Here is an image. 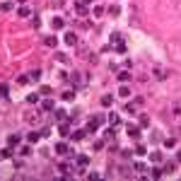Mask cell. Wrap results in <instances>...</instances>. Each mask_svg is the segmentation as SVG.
<instances>
[{
	"label": "cell",
	"instance_id": "obj_9",
	"mask_svg": "<svg viewBox=\"0 0 181 181\" xmlns=\"http://www.w3.org/2000/svg\"><path fill=\"white\" fill-rule=\"evenodd\" d=\"M85 135H87V131H75V133H72V140L77 142V140H82Z\"/></svg>",
	"mask_w": 181,
	"mask_h": 181
},
{
	"label": "cell",
	"instance_id": "obj_22",
	"mask_svg": "<svg viewBox=\"0 0 181 181\" xmlns=\"http://www.w3.org/2000/svg\"><path fill=\"white\" fill-rule=\"evenodd\" d=\"M56 61H58V63H68V56H65V53H58Z\"/></svg>",
	"mask_w": 181,
	"mask_h": 181
},
{
	"label": "cell",
	"instance_id": "obj_1",
	"mask_svg": "<svg viewBox=\"0 0 181 181\" xmlns=\"http://www.w3.org/2000/svg\"><path fill=\"white\" fill-rule=\"evenodd\" d=\"M101 121H104L101 116H94V118H89V123H87V128H85V131H87V133H92V131H97Z\"/></svg>",
	"mask_w": 181,
	"mask_h": 181
},
{
	"label": "cell",
	"instance_id": "obj_12",
	"mask_svg": "<svg viewBox=\"0 0 181 181\" xmlns=\"http://www.w3.org/2000/svg\"><path fill=\"white\" fill-rule=\"evenodd\" d=\"M72 97H75V92H72V89H68V92H63V99H65V101H72Z\"/></svg>",
	"mask_w": 181,
	"mask_h": 181
},
{
	"label": "cell",
	"instance_id": "obj_29",
	"mask_svg": "<svg viewBox=\"0 0 181 181\" xmlns=\"http://www.w3.org/2000/svg\"><path fill=\"white\" fill-rule=\"evenodd\" d=\"M0 97H7V85H0Z\"/></svg>",
	"mask_w": 181,
	"mask_h": 181
},
{
	"label": "cell",
	"instance_id": "obj_27",
	"mask_svg": "<svg viewBox=\"0 0 181 181\" xmlns=\"http://www.w3.org/2000/svg\"><path fill=\"white\" fill-rule=\"evenodd\" d=\"M128 135H131V138H138V128H133V126H131V128H128Z\"/></svg>",
	"mask_w": 181,
	"mask_h": 181
},
{
	"label": "cell",
	"instance_id": "obj_3",
	"mask_svg": "<svg viewBox=\"0 0 181 181\" xmlns=\"http://www.w3.org/2000/svg\"><path fill=\"white\" fill-rule=\"evenodd\" d=\"M20 145V135H10L7 138V147H17Z\"/></svg>",
	"mask_w": 181,
	"mask_h": 181
},
{
	"label": "cell",
	"instance_id": "obj_31",
	"mask_svg": "<svg viewBox=\"0 0 181 181\" xmlns=\"http://www.w3.org/2000/svg\"><path fill=\"white\" fill-rule=\"evenodd\" d=\"M39 140V133H29V142H36Z\"/></svg>",
	"mask_w": 181,
	"mask_h": 181
},
{
	"label": "cell",
	"instance_id": "obj_24",
	"mask_svg": "<svg viewBox=\"0 0 181 181\" xmlns=\"http://www.w3.org/2000/svg\"><path fill=\"white\" fill-rule=\"evenodd\" d=\"M140 126H142V128H145V126H150V118L147 116H140Z\"/></svg>",
	"mask_w": 181,
	"mask_h": 181
},
{
	"label": "cell",
	"instance_id": "obj_13",
	"mask_svg": "<svg viewBox=\"0 0 181 181\" xmlns=\"http://www.w3.org/2000/svg\"><path fill=\"white\" fill-rule=\"evenodd\" d=\"M109 123H111V126H118V114H109Z\"/></svg>",
	"mask_w": 181,
	"mask_h": 181
},
{
	"label": "cell",
	"instance_id": "obj_19",
	"mask_svg": "<svg viewBox=\"0 0 181 181\" xmlns=\"http://www.w3.org/2000/svg\"><path fill=\"white\" fill-rule=\"evenodd\" d=\"M133 169H135V172H145V162H135Z\"/></svg>",
	"mask_w": 181,
	"mask_h": 181
},
{
	"label": "cell",
	"instance_id": "obj_17",
	"mask_svg": "<svg viewBox=\"0 0 181 181\" xmlns=\"http://www.w3.org/2000/svg\"><path fill=\"white\" fill-rule=\"evenodd\" d=\"M164 147H176V140H174V138H167V140H164Z\"/></svg>",
	"mask_w": 181,
	"mask_h": 181
},
{
	"label": "cell",
	"instance_id": "obj_6",
	"mask_svg": "<svg viewBox=\"0 0 181 181\" xmlns=\"http://www.w3.org/2000/svg\"><path fill=\"white\" fill-rule=\"evenodd\" d=\"M63 17H53V29H63Z\"/></svg>",
	"mask_w": 181,
	"mask_h": 181
},
{
	"label": "cell",
	"instance_id": "obj_10",
	"mask_svg": "<svg viewBox=\"0 0 181 181\" xmlns=\"http://www.w3.org/2000/svg\"><path fill=\"white\" fill-rule=\"evenodd\" d=\"M41 109H44V111H53V101H51V99H46V101L41 104Z\"/></svg>",
	"mask_w": 181,
	"mask_h": 181
},
{
	"label": "cell",
	"instance_id": "obj_5",
	"mask_svg": "<svg viewBox=\"0 0 181 181\" xmlns=\"http://www.w3.org/2000/svg\"><path fill=\"white\" fill-rule=\"evenodd\" d=\"M77 15H87V3L85 0H77Z\"/></svg>",
	"mask_w": 181,
	"mask_h": 181
},
{
	"label": "cell",
	"instance_id": "obj_4",
	"mask_svg": "<svg viewBox=\"0 0 181 181\" xmlns=\"http://www.w3.org/2000/svg\"><path fill=\"white\" fill-rule=\"evenodd\" d=\"M58 133H61V135H68V133H70V123H68V121L58 126Z\"/></svg>",
	"mask_w": 181,
	"mask_h": 181
},
{
	"label": "cell",
	"instance_id": "obj_23",
	"mask_svg": "<svg viewBox=\"0 0 181 181\" xmlns=\"http://www.w3.org/2000/svg\"><path fill=\"white\" fill-rule=\"evenodd\" d=\"M27 101H29V104H36V101H39V94H29Z\"/></svg>",
	"mask_w": 181,
	"mask_h": 181
},
{
	"label": "cell",
	"instance_id": "obj_30",
	"mask_svg": "<svg viewBox=\"0 0 181 181\" xmlns=\"http://www.w3.org/2000/svg\"><path fill=\"white\" fill-rule=\"evenodd\" d=\"M128 77H131L128 72H118V80H121V82H126V80H128Z\"/></svg>",
	"mask_w": 181,
	"mask_h": 181
},
{
	"label": "cell",
	"instance_id": "obj_28",
	"mask_svg": "<svg viewBox=\"0 0 181 181\" xmlns=\"http://www.w3.org/2000/svg\"><path fill=\"white\" fill-rule=\"evenodd\" d=\"M46 44L48 46H56V36H46Z\"/></svg>",
	"mask_w": 181,
	"mask_h": 181
},
{
	"label": "cell",
	"instance_id": "obj_18",
	"mask_svg": "<svg viewBox=\"0 0 181 181\" xmlns=\"http://www.w3.org/2000/svg\"><path fill=\"white\" fill-rule=\"evenodd\" d=\"M56 152H58V155H65V152H68V147L61 142V145H56Z\"/></svg>",
	"mask_w": 181,
	"mask_h": 181
},
{
	"label": "cell",
	"instance_id": "obj_8",
	"mask_svg": "<svg viewBox=\"0 0 181 181\" xmlns=\"http://www.w3.org/2000/svg\"><path fill=\"white\" fill-rule=\"evenodd\" d=\"M87 164H89V157L80 155V157H77V167H87Z\"/></svg>",
	"mask_w": 181,
	"mask_h": 181
},
{
	"label": "cell",
	"instance_id": "obj_16",
	"mask_svg": "<svg viewBox=\"0 0 181 181\" xmlns=\"http://www.w3.org/2000/svg\"><path fill=\"white\" fill-rule=\"evenodd\" d=\"M150 174H152V179H159V176H162V174H164V172H162V169H159V167H155V169H152V172H150Z\"/></svg>",
	"mask_w": 181,
	"mask_h": 181
},
{
	"label": "cell",
	"instance_id": "obj_26",
	"mask_svg": "<svg viewBox=\"0 0 181 181\" xmlns=\"http://www.w3.org/2000/svg\"><path fill=\"white\" fill-rule=\"evenodd\" d=\"M56 118H58V121L65 118V111H63V109H56Z\"/></svg>",
	"mask_w": 181,
	"mask_h": 181
},
{
	"label": "cell",
	"instance_id": "obj_15",
	"mask_svg": "<svg viewBox=\"0 0 181 181\" xmlns=\"http://www.w3.org/2000/svg\"><path fill=\"white\" fill-rule=\"evenodd\" d=\"M118 94H121V97H131V89H128V87H123V85H121V89H118Z\"/></svg>",
	"mask_w": 181,
	"mask_h": 181
},
{
	"label": "cell",
	"instance_id": "obj_14",
	"mask_svg": "<svg viewBox=\"0 0 181 181\" xmlns=\"http://www.w3.org/2000/svg\"><path fill=\"white\" fill-rule=\"evenodd\" d=\"M174 169H176V164H174V162H169V164H167V167H164V169H162V172H164V174H172V172H174Z\"/></svg>",
	"mask_w": 181,
	"mask_h": 181
},
{
	"label": "cell",
	"instance_id": "obj_2",
	"mask_svg": "<svg viewBox=\"0 0 181 181\" xmlns=\"http://www.w3.org/2000/svg\"><path fill=\"white\" fill-rule=\"evenodd\" d=\"M65 44H70V46H72V44H77V36L72 34V31H65Z\"/></svg>",
	"mask_w": 181,
	"mask_h": 181
},
{
	"label": "cell",
	"instance_id": "obj_11",
	"mask_svg": "<svg viewBox=\"0 0 181 181\" xmlns=\"http://www.w3.org/2000/svg\"><path fill=\"white\" fill-rule=\"evenodd\" d=\"M12 157V150L7 147V150H0V159H10Z\"/></svg>",
	"mask_w": 181,
	"mask_h": 181
},
{
	"label": "cell",
	"instance_id": "obj_7",
	"mask_svg": "<svg viewBox=\"0 0 181 181\" xmlns=\"http://www.w3.org/2000/svg\"><path fill=\"white\" fill-rule=\"evenodd\" d=\"M111 101H114L111 94H104V97H101V106H111Z\"/></svg>",
	"mask_w": 181,
	"mask_h": 181
},
{
	"label": "cell",
	"instance_id": "obj_25",
	"mask_svg": "<svg viewBox=\"0 0 181 181\" xmlns=\"http://www.w3.org/2000/svg\"><path fill=\"white\" fill-rule=\"evenodd\" d=\"M10 7H12V3H0V10H3V12H7Z\"/></svg>",
	"mask_w": 181,
	"mask_h": 181
},
{
	"label": "cell",
	"instance_id": "obj_20",
	"mask_svg": "<svg viewBox=\"0 0 181 181\" xmlns=\"http://www.w3.org/2000/svg\"><path fill=\"white\" fill-rule=\"evenodd\" d=\"M150 159H152V162H155V164H157V162L162 159V152H152V155H150Z\"/></svg>",
	"mask_w": 181,
	"mask_h": 181
},
{
	"label": "cell",
	"instance_id": "obj_21",
	"mask_svg": "<svg viewBox=\"0 0 181 181\" xmlns=\"http://www.w3.org/2000/svg\"><path fill=\"white\" fill-rule=\"evenodd\" d=\"M29 15H31L29 7H20V17H29Z\"/></svg>",
	"mask_w": 181,
	"mask_h": 181
}]
</instances>
